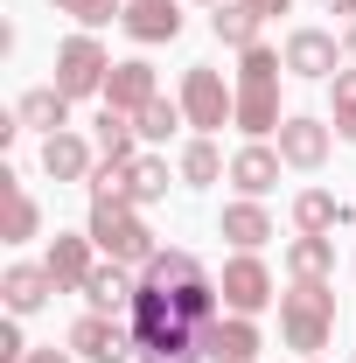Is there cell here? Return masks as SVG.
<instances>
[{
    "label": "cell",
    "instance_id": "27",
    "mask_svg": "<svg viewBox=\"0 0 356 363\" xmlns=\"http://www.w3.org/2000/svg\"><path fill=\"white\" fill-rule=\"evenodd\" d=\"M84 189L91 203H133V161H98Z\"/></svg>",
    "mask_w": 356,
    "mask_h": 363
},
{
    "label": "cell",
    "instance_id": "22",
    "mask_svg": "<svg viewBox=\"0 0 356 363\" xmlns=\"http://www.w3.org/2000/svg\"><path fill=\"white\" fill-rule=\"evenodd\" d=\"M14 119H21V126H35V133H70V98H63V91L56 84H43V91H28V98H21V105H14Z\"/></svg>",
    "mask_w": 356,
    "mask_h": 363
},
{
    "label": "cell",
    "instance_id": "24",
    "mask_svg": "<svg viewBox=\"0 0 356 363\" xmlns=\"http://www.w3.org/2000/svg\"><path fill=\"white\" fill-rule=\"evenodd\" d=\"M175 168H182V182H189V189H210V182H223V175H230V161L217 154V140H210V133H196V140H189Z\"/></svg>",
    "mask_w": 356,
    "mask_h": 363
},
{
    "label": "cell",
    "instance_id": "8",
    "mask_svg": "<svg viewBox=\"0 0 356 363\" xmlns=\"http://www.w3.org/2000/svg\"><path fill=\"white\" fill-rule=\"evenodd\" d=\"M266 335H259V315H230L223 308L217 321H203V357L210 363H259Z\"/></svg>",
    "mask_w": 356,
    "mask_h": 363
},
{
    "label": "cell",
    "instance_id": "20",
    "mask_svg": "<svg viewBox=\"0 0 356 363\" xmlns=\"http://www.w3.org/2000/svg\"><path fill=\"white\" fill-rule=\"evenodd\" d=\"M91 140L84 133H49L43 140V175L49 182H91Z\"/></svg>",
    "mask_w": 356,
    "mask_h": 363
},
{
    "label": "cell",
    "instance_id": "38",
    "mask_svg": "<svg viewBox=\"0 0 356 363\" xmlns=\"http://www.w3.org/2000/svg\"><path fill=\"white\" fill-rule=\"evenodd\" d=\"M301 363H314V357H301Z\"/></svg>",
    "mask_w": 356,
    "mask_h": 363
},
{
    "label": "cell",
    "instance_id": "25",
    "mask_svg": "<svg viewBox=\"0 0 356 363\" xmlns=\"http://www.w3.org/2000/svg\"><path fill=\"white\" fill-rule=\"evenodd\" d=\"M140 279H147V286H189V279H203V266H196V252H182V245H161V252L140 266Z\"/></svg>",
    "mask_w": 356,
    "mask_h": 363
},
{
    "label": "cell",
    "instance_id": "31",
    "mask_svg": "<svg viewBox=\"0 0 356 363\" xmlns=\"http://www.w3.org/2000/svg\"><path fill=\"white\" fill-rule=\"evenodd\" d=\"M328 105H335V133L356 147V70H335L328 77Z\"/></svg>",
    "mask_w": 356,
    "mask_h": 363
},
{
    "label": "cell",
    "instance_id": "9",
    "mask_svg": "<svg viewBox=\"0 0 356 363\" xmlns=\"http://www.w3.org/2000/svg\"><path fill=\"white\" fill-rule=\"evenodd\" d=\"M272 140H279V161H287V168L314 175V168L328 161V147H335V126H328V119H308V112H287V126Z\"/></svg>",
    "mask_w": 356,
    "mask_h": 363
},
{
    "label": "cell",
    "instance_id": "26",
    "mask_svg": "<svg viewBox=\"0 0 356 363\" xmlns=\"http://www.w3.org/2000/svg\"><path fill=\"white\" fill-rule=\"evenodd\" d=\"M287 272L294 279H328L335 272V238H294L287 245Z\"/></svg>",
    "mask_w": 356,
    "mask_h": 363
},
{
    "label": "cell",
    "instance_id": "15",
    "mask_svg": "<svg viewBox=\"0 0 356 363\" xmlns=\"http://www.w3.org/2000/svg\"><path fill=\"white\" fill-rule=\"evenodd\" d=\"M350 217L356 210L343 196H328V189H301V196H294V230H301V238H335Z\"/></svg>",
    "mask_w": 356,
    "mask_h": 363
},
{
    "label": "cell",
    "instance_id": "37",
    "mask_svg": "<svg viewBox=\"0 0 356 363\" xmlns=\"http://www.w3.org/2000/svg\"><path fill=\"white\" fill-rule=\"evenodd\" d=\"M196 7H223V0H196Z\"/></svg>",
    "mask_w": 356,
    "mask_h": 363
},
{
    "label": "cell",
    "instance_id": "3",
    "mask_svg": "<svg viewBox=\"0 0 356 363\" xmlns=\"http://www.w3.org/2000/svg\"><path fill=\"white\" fill-rule=\"evenodd\" d=\"M91 245L105 252V259H119V266H147L161 245H154V230H147V217H140L133 203H91Z\"/></svg>",
    "mask_w": 356,
    "mask_h": 363
},
{
    "label": "cell",
    "instance_id": "21",
    "mask_svg": "<svg viewBox=\"0 0 356 363\" xmlns=\"http://www.w3.org/2000/svg\"><path fill=\"white\" fill-rule=\"evenodd\" d=\"M91 147H98V161H140L133 147H140V126H133V112H98L91 119Z\"/></svg>",
    "mask_w": 356,
    "mask_h": 363
},
{
    "label": "cell",
    "instance_id": "12",
    "mask_svg": "<svg viewBox=\"0 0 356 363\" xmlns=\"http://www.w3.org/2000/svg\"><path fill=\"white\" fill-rule=\"evenodd\" d=\"M154 98H161V77H154V63H147V56L112 63V77H105V105H112V112H147Z\"/></svg>",
    "mask_w": 356,
    "mask_h": 363
},
{
    "label": "cell",
    "instance_id": "28",
    "mask_svg": "<svg viewBox=\"0 0 356 363\" xmlns=\"http://www.w3.org/2000/svg\"><path fill=\"white\" fill-rule=\"evenodd\" d=\"M154 203H168V161L140 154L133 161V210H154Z\"/></svg>",
    "mask_w": 356,
    "mask_h": 363
},
{
    "label": "cell",
    "instance_id": "34",
    "mask_svg": "<svg viewBox=\"0 0 356 363\" xmlns=\"http://www.w3.org/2000/svg\"><path fill=\"white\" fill-rule=\"evenodd\" d=\"M28 363H70L63 350H28Z\"/></svg>",
    "mask_w": 356,
    "mask_h": 363
},
{
    "label": "cell",
    "instance_id": "7",
    "mask_svg": "<svg viewBox=\"0 0 356 363\" xmlns=\"http://www.w3.org/2000/svg\"><path fill=\"white\" fill-rule=\"evenodd\" d=\"M217 286H223V308H230V315H266L272 301H279V294H272V272H266L259 252H238V259L223 266Z\"/></svg>",
    "mask_w": 356,
    "mask_h": 363
},
{
    "label": "cell",
    "instance_id": "32",
    "mask_svg": "<svg viewBox=\"0 0 356 363\" xmlns=\"http://www.w3.org/2000/svg\"><path fill=\"white\" fill-rule=\"evenodd\" d=\"M0 363H28V342H21V315L0 321Z\"/></svg>",
    "mask_w": 356,
    "mask_h": 363
},
{
    "label": "cell",
    "instance_id": "6",
    "mask_svg": "<svg viewBox=\"0 0 356 363\" xmlns=\"http://www.w3.org/2000/svg\"><path fill=\"white\" fill-rule=\"evenodd\" d=\"M70 357H84V363H133V357H140L133 321H119V315H84V321H70Z\"/></svg>",
    "mask_w": 356,
    "mask_h": 363
},
{
    "label": "cell",
    "instance_id": "18",
    "mask_svg": "<svg viewBox=\"0 0 356 363\" xmlns=\"http://www.w3.org/2000/svg\"><path fill=\"white\" fill-rule=\"evenodd\" d=\"M0 294H7V315H35V308H49V294H63V286H56L49 266H7L0 272Z\"/></svg>",
    "mask_w": 356,
    "mask_h": 363
},
{
    "label": "cell",
    "instance_id": "4",
    "mask_svg": "<svg viewBox=\"0 0 356 363\" xmlns=\"http://www.w3.org/2000/svg\"><path fill=\"white\" fill-rule=\"evenodd\" d=\"M182 112H189L196 133L238 126V84H223L210 63H189V70H182Z\"/></svg>",
    "mask_w": 356,
    "mask_h": 363
},
{
    "label": "cell",
    "instance_id": "30",
    "mask_svg": "<svg viewBox=\"0 0 356 363\" xmlns=\"http://www.w3.org/2000/svg\"><path fill=\"white\" fill-rule=\"evenodd\" d=\"M56 14H70V21H84V28H112V21H126V0H49Z\"/></svg>",
    "mask_w": 356,
    "mask_h": 363
},
{
    "label": "cell",
    "instance_id": "33",
    "mask_svg": "<svg viewBox=\"0 0 356 363\" xmlns=\"http://www.w3.org/2000/svg\"><path fill=\"white\" fill-rule=\"evenodd\" d=\"M245 7H252L259 21H272V14H294V0H245Z\"/></svg>",
    "mask_w": 356,
    "mask_h": 363
},
{
    "label": "cell",
    "instance_id": "35",
    "mask_svg": "<svg viewBox=\"0 0 356 363\" xmlns=\"http://www.w3.org/2000/svg\"><path fill=\"white\" fill-rule=\"evenodd\" d=\"M321 7H328V14H356V0H321Z\"/></svg>",
    "mask_w": 356,
    "mask_h": 363
},
{
    "label": "cell",
    "instance_id": "14",
    "mask_svg": "<svg viewBox=\"0 0 356 363\" xmlns=\"http://www.w3.org/2000/svg\"><path fill=\"white\" fill-rule=\"evenodd\" d=\"M119 28H126L140 49L175 43V35H182V7H175V0H126V21H119Z\"/></svg>",
    "mask_w": 356,
    "mask_h": 363
},
{
    "label": "cell",
    "instance_id": "5",
    "mask_svg": "<svg viewBox=\"0 0 356 363\" xmlns=\"http://www.w3.org/2000/svg\"><path fill=\"white\" fill-rule=\"evenodd\" d=\"M105 77H112V56H105V43H98V35H70V43L56 49V91H63V98H70V105H77V98H91V91H98V98H105Z\"/></svg>",
    "mask_w": 356,
    "mask_h": 363
},
{
    "label": "cell",
    "instance_id": "10",
    "mask_svg": "<svg viewBox=\"0 0 356 363\" xmlns=\"http://www.w3.org/2000/svg\"><path fill=\"white\" fill-rule=\"evenodd\" d=\"M279 56H287V77H321V84H328V77H335V63H343L350 49L335 43L328 28H294Z\"/></svg>",
    "mask_w": 356,
    "mask_h": 363
},
{
    "label": "cell",
    "instance_id": "36",
    "mask_svg": "<svg viewBox=\"0 0 356 363\" xmlns=\"http://www.w3.org/2000/svg\"><path fill=\"white\" fill-rule=\"evenodd\" d=\"M343 49H350V63H356V21H350V35H343Z\"/></svg>",
    "mask_w": 356,
    "mask_h": 363
},
{
    "label": "cell",
    "instance_id": "11",
    "mask_svg": "<svg viewBox=\"0 0 356 363\" xmlns=\"http://www.w3.org/2000/svg\"><path fill=\"white\" fill-rule=\"evenodd\" d=\"M43 266L56 272V286H63V294H84V279L98 272V245H91V230H56Z\"/></svg>",
    "mask_w": 356,
    "mask_h": 363
},
{
    "label": "cell",
    "instance_id": "23",
    "mask_svg": "<svg viewBox=\"0 0 356 363\" xmlns=\"http://www.w3.org/2000/svg\"><path fill=\"white\" fill-rule=\"evenodd\" d=\"M259 28H266V21H259L245 0H223V7H210V35H217L223 49H238V56L259 43Z\"/></svg>",
    "mask_w": 356,
    "mask_h": 363
},
{
    "label": "cell",
    "instance_id": "1",
    "mask_svg": "<svg viewBox=\"0 0 356 363\" xmlns=\"http://www.w3.org/2000/svg\"><path fill=\"white\" fill-rule=\"evenodd\" d=\"M279 70H287V56L272 43H252L238 56V133L272 140L287 126V112H279Z\"/></svg>",
    "mask_w": 356,
    "mask_h": 363
},
{
    "label": "cell",
    "instance_id": "19",
    "mask_svg": "<svg viewBox=\"0 0 356 363\" xmlns=\"http://www.w3.org/2000/svg\"><path fill=\"white\" fill-rule=\"evenodd\" d=\"M217 238H230L238 252H259L272 238V210L259 203V196H245V203H223V217H217Z\"/></svg>",
    "mask_w": 356,
    "mask_h": 363
},
{
    "label": "cell",
    "instance_id": "17",
    "mask_svg": "<svg viewBox=\"0 0 356 363\" xmlns=\"http://www.w3.org/2000/svg\"><path fill=\"white\" fill-rule=\"evenodd\" d=\"M84 301H91V315H133V301H140V279L126 266H119V259H112V266H98L84 279Z\"/></svg>",
    "mask_w": 356,
    "mask_h": 363
},
{
    "label": "cell",
    "instance_id": "16",
    "mask_svg": "<svg viewBox=\"0 0 356 363\" xmlns=\"http://www.w3.org/2000/svg\"><path fill=\"white\" fill-rule=\"evenodd\" d=\"M43 230V210H35V196L14 182V168H0V238L7 245H28Z\"/></svg>",
    "mask_w": 356,
    "mask_h": 363
},
{
    "label": "cell",
    "instance_id": "2",
    "mask_svg": "<svg viewBox=\"0 0 356 363\" xmlns=\"http://www.w3.org/2000/svg\"><path fill=\"white\" fill-rule=\"evenodd\" d=\"M328 335H335V286L328 279H294L279 294V342L314 357V350H328Z\"/></svg>",
    "mask_w": 356,
    "mask_h": 363
},
{
    "label": "cell",
    "instance_id": "13",
    "mask_svg": "<svg viewBox=\"0 0 356 363\" xmlns=\"http://www.w3.org/2000/svg\"><path fill=\"white\" fill-rule=\"evenodd\" d=\"M279 168H287V161H279V147L252 140V147H238V154H230V189H238V196H272V189H279Z\"/></svg>",
    "mask_w": 356,
    "mask_h": 363
},
{
    "label": "cell",
    "instance_id": "29",
    "mask_svg": "<svg viewBox=\"0 0 356 363\" xmlns=\"http://www.w3.org/2000/svg\"><path fill=\"white\" fill-rule=\"evenodd\" d=\"M133 126H140V140H168L175 126H189V112H182V98H154L147 112H133Z\"/></svg>",
    "mask_w": 356,
    "mask_h": 363
}]
</instances>
